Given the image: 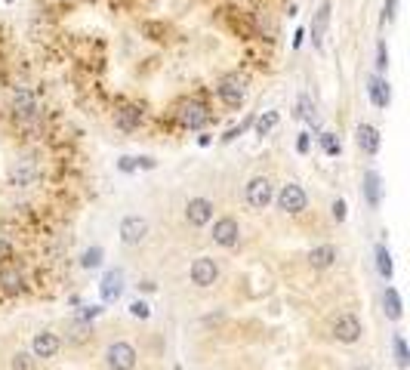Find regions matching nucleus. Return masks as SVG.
<instances>
[{
    "instance_id": "5701e85b",
    "label": "nucleus",
    "mask_w": 410,
    "mask_h": 370,
    "mask_svg": "<svg viewBox=\"0 0 410 370\" xmlns=\"http://www.w3.org/2000/svg\"><path fill=\"white\" fill-rule=\"evenodd\" d=\"M376 272H380L386 281H392L395 269H392V253H389L386 244H376Z\"/></svg>"
},
{
    "instance_id": "2f4dec72",
    "label": "nucleus",
    "mask_w": 410,
    "mask_h": 370,
    "mask_svg": "<svg viewBox=\"0 0 410 370\" xmlns=\"http://www.w3.org/2000/svg\"><path fill=\"white\" fill-rule=\"evenodd\" d=\"M330 213H333L336 222H342V220H346V201H342V197H336L333 207H330Z\"/></svg>"
},
{
    "instance_id": "412c9836",
    "label": "nucleus",
    "mask_w": 410,
    "mask_h": 370,
    "mask_svg": "<svg viewBox=\"0 0 410 370\" xmlns=\"http://www.w3.org/2000/svg\"><path fill=\"white\" fill-rule=\"evenodd\" d=\"M336 247L333 244H321V247H312L309 250V262H312V269H330L336 262Z\"/></svg>"
},
{
    "instance_id": "f03ea898",
    "label": "nucleus",
    "mask_w": 410,
    "mask_h": 370,
    "mask_svg": "<svg viewBox=\"0 0 410 370\" xmlns=\"http://www.w3.org/2000/svg\"><path fill=\"white\" fill-rule=\"evenodd\" d=\"M41 182V157L37 155H22L10 167V185L12 188H31Z\"/></svg>"
},
{
    "instance_id": "7ed1b4c3",
    "label": "nucleus",
    "mask_w": 410,
    "mask_h": 370,
    "mask_svg": "<svg viewBox=\"0 0 410 370\" xmlns=\"http://www.w3.org/2000/svg\"><path fill=\"white\" fill-rule=\"evenodd\" d=\"M176 121H179V127H185V130H204L210 124L207 102H201V99H185V102H179V108H176Z\"/></svg>"
},
{
    "instance_id": "2eb2a0df",
    "label": "nucleus",
    "mask_w": 410,
    "mask_h": 370,
    "mask_svg": "<svg viewBox=\"0 0 410 370\" xmlns=\"http://www.w3.org/2000/svg\"><path fill=\"white\" fill-rule=\"evenodd\" d=\"M355 142H358V148L364 151V155H376L380 151V130L373 127V124H358V130H355Z\"/></svg>"
},
{
    "instance_id": "6ab92c4d",
    "label": "nucleus",
    "mask_w": 410,
    "mask_h": 370,
    "mask_svg": "<svg viewBox=\"0 0 410 370\" xmlns=\"http://www.w3.org/2000/svg\"><path fill=\"white\" fill-rule=\"evenodd\" d=\"M361 188H364V197H367L370 207H373V210L380 207V201H382V179H380L376 170H367L364 179H361Z\"/></svg>"
},
{
    "instance_id": "aec40b11",
    "label": "nucleus",
    "mask_w": 410,
    "mask_h": 370,
    "mask_svg": "<svg viewBox=\"0 0 410 370\" xmlns=\"http://www.w3.org/2000/svg\"><path fill=\"white\" fill-rule=\"evenodd\" d=\"M139 124H142V111L133 108V105L115 111V127L121 130V133H133V130H139Z\"/></svg>"
},
{
    "instance_id": "bb28decb",
    "label": "nucleus",
    "mask_w": 410,
    "mask_h": 370,
    "mask_svg": "<svg viewBox=\"0 0 410 370\" xmlns=\"http://www.w3.org/2000/svg\"><path fill=\"white\" fill-rule=\"evenodd\" d=\"M102 247H90L87 250V253H84V260H81V266L84 269H99V266H102Z\"/></svg>"
},
{
    "instance_id": "f3484780",
    "label": "nucleus",
    "mask_w": 410,
    "mask_h": 370,
    "mask_svg": "<svg viewBox=\"0 0 410 370\" xmlns=\"http://www.w3.org/2000/svg\"><path fill=\"white\" fill-rule=\"evenodd\" d=\"M330 0H324V3L318 6V12H315V19H312V46L315 50H321L324 46V35H327V25H330Z\"/></svg>"
},
{
    "instance_id": "9b49d317",
    "label": "nucleus",
    "mask_w": 410,
    "mask_h": 370,
    "mask_svg": "<svg viewBox=\"0 0 410 370\" xmlns=\"http://www.w3.org/2000/svg\"><path fill=\"white\" fill-rule=\"evenodd\" d=\"M237 237H241V228H237V220H231V216H222V220L213 222V244H219V247H237Z\"/></svg>"
},
{
    "instance_id": "4c0bfd02",
    "label": "nucleus",
    "mask_w": 410,
    "mask_h": 370,
    "mask_svg": "<svg viewBox=\"0 0 410 370\" xmlns=\"http://www.w3.org/2000/svg\"><path fill=\"white\" fill-rule=\"evenodd\" d=\"M355 370H373V367H370V364H358V367H355Z\"/></svg>"
},
{
    "instance_id": "20e7f679",
    "label": "nucleus",
    "mask_w": 410,
    "mask_h": 370,
    "mask_svg": "<svg viewBox=\"0 0 410 370\" xmlns=\"http://www.w3.org/2000/svg\"><path fill=\"white\" fill-rule=\"evenodd\" d=\"M216 96L222 99V105H226V108H241L244 99H247V77L237 75V71H231V75H226L219 81Z\"/></svg>"
},
{
    "instance_id": "a878e982",
    "label": "nucleus",
    "mask_w": 410,
    "mask_h": 370,
    "mask_svg": "<svg viewBox=\"0 0 410 370\" xmlns=\"http://www.w3.org/2000/svg\"><path fill=\"white\" fill-rule=\"evenodd\" d=\"M318 142H321V148H324V155H340V136L336 133H327V130H324V133H318Z\"/></svg>"
},
{
    "instance_id": "393cba45",
    "label": "nucleus",
    "mask_w": 410,
    "mask_h": 370,
    "mask_svg": "<svg viewBox=\"0 0 410 370\" xmlns=\"http://www.w3.org/2000/svg\"><path fill=\"white\" fill-rule=\"evenodd\" d=\"M392 352H395V364H398L401 370H407L410 367V349H407V342H404V336L401 333L392 336Z\"/></svg>"
},
{
    "instance_id": "cd10ccee",
    "label": "nucleus",
    "mask_w": 410,
    "mask_h": 370,
    "mask_svg": "<svg viewBox=\"0 0 410 370\" xmlns=\"http://www.w3.org/2000/svg\"><path fill=\"white\" fill-rule=\"evenodd\" d=\"M35 355L31 352H19V355H12V370H31L35 367Z\"/></svg>"
},
{
    "instance_id": "1a4fd4ad",
    "label": "nucleus",
    "mask_w": 410,
    "mask_h": 370,
    "mask_svg": "<svg viewBox=\"0 0 410 370\" xmlns=\"http://www.w3.org/2000/svg\"><path fill=\"white\" fill-rule=\"evenodd\" d=\"M185 220L195 228H204L207 222H213V201H207V197H191V201L185 204Z\"/></svg>"
},
{
    "instance_id": "c9c22d12",
    "label": "nucleus",
    "mask_w": 410,
    "mask_h": 370,
    "mask_svg": "<svg viewBox=\"0 0 410 370\" xmlns=\"http://www.w3.org/2000/svg\"><path fill=\"white\" fill-rule=\"evenodd\" d=\"M139 167H142V170H155L157 161H155V157H148V155H145V157H136V170H139Z\"/></svg>"
},
{
    "instance_id": "4468645a",
    "label": "nucleus",
    "mask_w": 410,
    "mask_h": 370,
    "mask_svg": "<svg viewBox=\"0 0 410 370\" xmlns=\"http://www.w3.org/2000/svg\"><path fill=\"white\" fill-rule=\"evenodd\" d=\"M59 349H62V340H59L52 330H43V333H37L35 340H31V355H35V358H56Z\"/></svg>"
},
{
    "instance_id": "4be33fe9",
    "label": "nucleus",
    "mask_w": 410,
    "mask_h": 370,
    "mask_svg": "<svg viewBox=\"0 0 410 370\" xmlns=\"http://www.w3.org/2000/svg\"><path fill=\"white\" fill-rule=\"evenodd\" d=\"M382 309H386V318L389 321H398L401 318V293L395 287H386V293H382Z\"/></svg>"
},
{
    "instance_id": "f704fd0d",
    "label": "nucleus",
    "mask_w": 410,
    "mask_h": 370,
    "mask_svg": "<svg viewBox=\"0 0 410 370\" xmlns=\"http://www.w3.org/2000/svg\"><path fill=\"white\" fill-rule=\"evenodd\" d=\"M395 10H398V0H386V6H382V22H392Z\"/></svg>"
},
{
    "instance_id": "f8f14e48",
    "label": "nucleus",
    "mask_w": 410,
    "mask_h": 370,
    "mask_svg": "<svg viewBox=\"0 0 410 370\" xmlns=\"http://www.w3.org/2000/svg\"><path fill=\"white\" fill-rule=\"evenodd\" d=\"M145 237H148V222H145L142 216H127V220L121 222V241L127 244V247H139Z\"/></svg>"
},
{
    "instance_id": "473e14b6",
    "label": "nucleus",
    "mask_w": 410,
    "mask_h": 370,
    "mask_svg": "<svg viewBox=\"0 0 410 370\" xmlns=\"http://www.w3.org/2000/svg\"><path fill=\"white\" fill-rule=\"evenodd\" d=\"M117 170H121V173H133V170H136V157L124 155L121 161H117Z\"/></svg>"
},
{
    "instance_id": "b1692460",
    "label": "nucleus",
    "mask_w": 410,
    "mask_h": 370,
    "mask_svg": "<svg viewBox=\"0 0 410 370\" xmlns=\"http://www.w3.org/2000/svg\"><path fill=\"white\" fill-rule=\"evenodd\" d=\"M277 121H281V115H277L275 108H272V111H266V115H260V117L253 121L256 136H269V133H272V130L277 127Z\"/></svg>"
},
{
    "instance_id": "e433bc0d",
    "label": "nucleus",
    "mask_w": 410,
    "mask_h": 370,
    "mask_svg": "<svg viewBox=\"0 0 410 370\" xmlns=\"http://www.w3.org/2000/svg\"><path fill=\"white\" fill-rule=\"evenodd\" d=\"M302 41H306V31H296V35H293V46H302Z\"/></svg>"
},
{
    "instance_id": "7c9ffc66",
    "label": "nucleus",
    "mask_w": 410,
    "mask_h": 370,
    "mask_svg": "<svg viewBox=\"0 0 410 370\" xmlns=\"http://www.w3.org/2000/svg\"><path fill=\"white\" fill-rule=\"evenodd\" d=\"M99 312H102V309H99V306H84V309H81V315H77V321L90 324L92 318H99Z\"/></svg>"
},
{
    "instance_id": "6e6552de",
    "label": "nucleus",
    "mask_w": 410,
    "mask_h": 370,
    "mask_svg": "<svg viewBox=\"0 0 410 370\" xmlns=\"http://www.w3.org/2000/svg\"><path fill=\"white\" fill-rule=\"evenodd\" d=\"M188 275H191L195 287H213L216 278H219V266H216V260H210V256H197V260L191 262Z\"/></svg>"
},
{
    "instance_id": "72a5a7b5",
    "label": "nucleus",
    "mask_w": 410,
    "mask_h": 370,
    "mask_svg": "<svg viewBox=\"0 0 410 370\" xmlns=\"http://www.w3.org/2000/svg\"><path fill=\"white\" fill-rule=\"evenodd\" d=\"M309 148H312V136L300 133V139H296V151H300V155H309Z\"/></svg>"
},
{
    "instance_id": "ddd939ff",
    "label": "nucleus",
    "mask_w": 410,
    "mask_h": 370,
    "mask_svg": "<svg viewBox=\"0 0 410 370\" xmlns=\"http://www.w3.org/2000/svg\"><path fill=\"white\" fill-rule=\"evenodd\" d=\"M0 290L3 293H22L25 290V278H22V269L16 266L12 260H6V262H0Z\"/></svg>"
},
{
    "instance_id": "423d86ee",
    "label": "nucleus",
    "mask_w": 410,
    "mask_h": 370,
    "mask_svg": "<svg viewBox=\"0 0 410 370\" xmlns=\"http://www.w3.org/2000/svg\"><path fill=\"white\" fill-rule=\"evenodd\" d=\"M275 201H277V207H281L284 213H302L306 204H309V195H306L302 185L287 182V185H281V191L275 195Z\"/></svg>"
},
{
    "instance_id": "a211bd4d",
    "label": "nucleus",
    "mask_w": 410,
    "mask_h": 370,
    "mask_svg": "<svg viewBox=\"0 0 410 370\" xmlns=\"http://www.w3.org/2000/svg\"><path fill=\"white\" fill-rule=\"evenodd\" d=\"M367 92H370V102H373L376 108H389V102H392V90H389V81L382 75L370 77Z\"/></svg>"
},
{
    "instance_id": "9d476101",
    "label": "nucleus",
    "mask_w": 410,
    "mask_h": 370,
    "mask_svg": "<svg viewBox=\"0 0 410 370\" xmlns=\"http://www.w3.org/2000/svg\"><path fill=\"white\" fill-rule=\"evenodd\" d=\"M361 333H364V330H361V321L355 318L352 312H346V315H340V318L333 321V336L340 342H346V346H352V342H358L361 340Z\"/></svg>"
},
{
    "instance_id": "39448f33",
    "label": "nucleus",
    "mask_w": 410,
    "mask_h": 370,
    "mask_svg": "<svg viewBox=\"0 0 410 370\" xmlns=\"http://www.w3.org/2000/svg\"><path fill=\"white\" fill-rule=\"evenodd\" d=\"M105 364H108V370H136L139 352L130 346V342L117 340V342H111V346L105 349Z\"/></svg>"
},
{
    "instance_id": "c756f323",
    "label": "nucleus",
    "mask_w": 410,
    "mask_h": 370,
    "mask_svg": "<svg viewBox=\"0 0 410 370\" xmlns=\"http://www.w3.org/2000/svg\"><path fill=\"white\" fill-rule=\"evenodd\" d=\"M130 315H133V318H151V306L148 302H142V300H136V302H130Z\"/></svg>"
},
{
    "instance_id": "dca6fc26",
    "label": "nucleus",
    "mask_w": 410,
    "mask_h": 370,
    "mask_svg": "<svg viewBox=\"0 0 410 370\" xmlns=\"http://www.w3.org/2000/svg\"><path fill=\"white\" fill-rule=\"evenodd\" d=\"M99 293H102V302H117L124 293V272H105L102 284H99Z\"/></svg>"
},
{
    "instance_id": "f257e3e1",
    "label": "nucleus",
    "mask_w": 410,
    "mask_h": 370,
    "mask_svg": "<svg viewBox=\"0 0 410 370\" xmlns=\"http://www.w3.org/2000/svg\"><path fill=\"white\" fill-rule=\"evenodd\" d=\"M10 108H12V117L19 124H37L41 121V99L31 87H16L10 92Z\"/></svg>"
},
{
    "instance_id": "0eeeda50",
    "label": "nucleus",
    "mask_w": 410,
    "mask_h": 370,
    "mask_svg": "<svg viewBox=\"0 0 410 370\" xmlns=\"http://www.w3.org/2000/svg\"><path fill=\"white\" fill-rule=\"evenodd\" d=\"M244 197H247V204L253 210H266L269 204L275 201V185L266 179V176H256V179L247 182V191H244Z\"/></svg>"
},
{
    "instance_id": "c85d7f7f",
    "label": "nucleus",
    "mask_w": 410,
    "mask_h": 370,
    "mask_svg": "<svg viewBox=\"0 0 410 370\" xmlns=\"http://www.w3.org/2000/svg\"><path fill=\"white\" fill-rule=\"evenodd\" d=\"M389 68V46L386 41L376 43V71H386Z\"/></svg>"
}]
</instances>
